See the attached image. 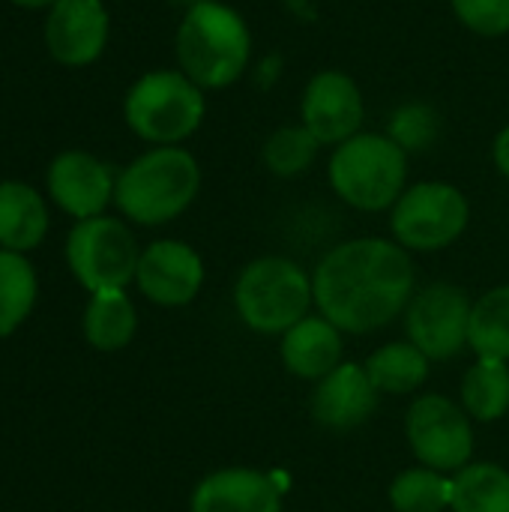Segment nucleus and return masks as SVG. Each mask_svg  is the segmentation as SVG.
Segmentation results:
<instances>
[{
  "label": "nucleus",
  "instance_id": "nucleus-1",
  "mask_svg": "<svg viewBox=\"0 0 509 512\" xmlns=\"http://www.w3.org/2000/svg\"><path fill=\"white\" fill-rule=\"evenodd\" d=\"M417 273L396 240L354 237L333 246L312 273L315 309L351 336L384 330L405 315Z\"/></svg>",
  "mask_w": 509,
  "mask_h": 512
},
{
  "label": "nucleus",
  "instance_id": "nucleus-8",
  "mask_svg": "<svg viewBox=\"0 0 509 512\" xmlns=\"http://www.w3.org/2000/svg\"><path fill=\"white\" fill-rule=\"evenodd\" d=\"M138 243L132 231L111 216L81 219L66 240V261L75 279L90 291H123L138 270Z\"/></svg>",
  "mask_w": 509,
  "mask_h": 512
},
{
  "label": "nucleus",
  "instance_id": "nucleus-21",
  "mask_svg": "<svg viewBox=\"0 0 509 512\" xmlns=\"http://www.w3.org/2000/svg\"><path fill=\"white\" fill-rule=\"evenodd\" d=\"M459 405L477 423H498L509 411V363L480 360L465 372Z\"/></svg>",
  "mask_w": 509,
  "mask_h": 512
},
{
  "label": "nucleus",
  "instance_id": "nucleus-24",
  "mask_svg": "<svg viewBox=\"0 0 509 512\" xmlns=\"http://www.w3.org/2000/svg\"><path fill=\"white\" fill-rule=\"evenodd\" d=\"M393 512H444L453 504V477L432 468H408L387 489Z\"/></svg>",
  "mask_w": 509,
  "mask_h": 512
},
{
  "label": "nucleus",
  "instance_id": "nucleus-7",
  "mask_svg": "<svg viewBox=\"0 0 509 512\" xmlns=\"http://www.w3.org/2000/svg\"><path fill=\"white\" fill-rule=\"evenodd\" d=\"M471 222L465 192L447 180H423L402 192L390 210L393 240L408 252H438L453 246Z\"/></svg>",
  "mask_w": 509,
  "mask_h": 512
},
{
  "label": "nucleus",
  "instance_id": "nucleus-17",
  "mask_svg": "<svg viewBox=\"0 0 509 512\" xmlns=\"http://www.w3.org/2000/svg\"><path fill=\"white\" fill-rule=\"evenodd\" d=\"M342 348L339 327H333L324 315H306L288 333H282L279 357L294 378L318 384L336 366H342Z\"/></svg>",
  "mask_w": 509,
  "mask_h": 512
},
{
  "label": "nucleus",
  "instance_id": "nucleus-18",
  "mask_svg": "<svg viewBox=\"0 0 509 512\" xmlns=\"http://www.w3.org/2000/svg\"><path fill=\"white\" fill-rule=\"evenodd\" d=\"M48 228V213L36 189L27 183H0V246L24 252L39 246Z\"/></svg>",
  "mask_w": 509,
  "mask_h": 512
},
{
  "label": "nucleus",
  "instance_id": "nucleus-6",
  "mask_svg": "<svg viewBox=\"0 0 509 512\" xmlns=\"http://www.w3.org/2000/svg\"><path fill=\"white\" fill-rule=\"evenodd\" d=\"M204 90L177 69H156L141 75L123 102L129 129L156 147L186 141L204 120Z\"/></svg>",
  "mask_w": 509,
  "mask_h": 512
},
{
  "label": "nucleus",
  "instance_id": "nucleus-28",
  "mask_svg": "<svg viewBox=\"0 0 509 512\" xmlns=\"http://www.w3.org/2000/svg\"><path fill=\"white\" fill-rule=\"evenodd\" d=\"M456 18L477 36L495 39L509 33V0H450Z\"/></svg>",
  "mask_w": 509,
  "mask_h": 512
},
{
  "label": "nucleus",
  "instance_id": "nucleus-22",
  "mask_svg": "<svg viewBox=\"0 0 509 512\" xmlns=\"http://www.w3.org/2000/svg\"><path fill=\"white\" fill-rule=\"evenodd\" d=\"M453 512H509V471L498 462H471L453 474Z\"/></svg>",
  "mask_w": 509,
  "mask_h": 512
},
{
  "label": "nucleus",
  "instance_id": "nucleus-15",
  "mask_svg": "<svg viewBox=\"0 0 509 512\" xmlns=\"http://www.w3.org/2000/svg\"><path fill=\"white\" fill-rule=\"evenodd\" d=\"M192 512H282V486L255 468H222L207 474L189 501Z\"/></svg>",
  "mask_w": 509,
  "mask_h": 512
},
{
  "label": "nucleus",
  "instance_id": "nucleus-3",
  "mask_svg": "<svg viewBox=\"0 0 509 512\" xmlns=\"http://www.w3.org/2000/svg\"><path fill=\"white\" fill-rule=\"evenodd\" d=\"M330 189L354 210L384 213L408 189V153L381 132H357L330 153Z\"/></svg>",
  "mask_w": 509,
  "mask_h": 512
},
{
  "label": "nucleus",
  "instance_id": "nucleus-9",
  "mask_svg": "<svg viewBox=\"0 0 509 512\" xmlns=\"http://www.w3.org/2000/svg\"><path fill=\"white\" fill-rule=\"evenodd\" d=\"M405 438L423 468L456 474L474 462V426L459 402L441 393L417 396L405 414Z\"/></svg>",
  "mask_w": 509,
  "mask_h": 512
},
{
  "label": "nucleus",
  "instance_id": "nucleus-2",
  "mask_svg": "<svg viewBox=\"0 0 509 512\" xmlns=\"http://www.w3.org/2000/svg\"><path fill=\"white\" fill-rule=\"evenodd\" d=\"M252 54V33L243 15L219 0H195L177 27V60L201 90L234 84Z\"/></svg>",
  "mask_w": 509,
  "mask_h": 512
},
{
  "label": "nucleus",
  "instance_id": "nucleus-13",
  "mask_svg": "<svg viewBox=\"0 0 509 512\" xmlns=\"http://www.w3.org/2000/svg\"><path fill=\"white\" fill-rule=\"evenodd\" d=\"M45 42L57 63H93L108 42V12L102 0H57L45 21Z\"/></svg>",
  "mask_w": 509,
  "mask_h": 512
},
{
  "label": "nucleus",
  "instance_id": "nucleus-23",
  "mask_svg": "<svg viewBox=\"0 0 509 512\" xmlns=\"http://www.w3.org/2000/svg\"><path fill=\"white\" fill-rule=\"evenodd\" d=\"M468 348L480 360L509 363V285H498L474 300L468 324Z\"/></svg>",
  "mask_w": 509,
  "mask_h": 512
},
{
  "label": "nucleus",
  "instance_id": "nucleus-30",
  "mask_svg": "<svg viewBox=\"0 0 509 512\" xmlns=\"http://www.w3.org/2000/svg\"><path fill=\"white\" fill-rule=\"evenodd\" d=\"M12 3H18V6H30V9H36V6H54L57 0H12Z\"/></svg>",
  "mask_w": 509,
  "mask_h": 512
},
{
  "label": "nucleus",
  "instance_id": "nucleus-5",
  "mask_svg": "<svg viewBox=\"0 0 509 512\" xmlns=\"http://www.w3.org/2000/svg\"><path fill=\"white\" fill-rule=\"evenodd\" d=\"M315 306L312 273L285 255H261L243 267L234 282V309L240 321L261 336H282Z\"/></svg>",
  "mask_w": 509,
  "mask_h": 512
},
{
  "label": "nucleus",
  "instance_id": "nucleus-11",
  "mask_svg": "<svg viewBox=\"0 0 509 512\" xmlns=\"http://www.w3.org/2000/svg\"><path fill=\"white\" fill-rule=\"evenodd\" d=\"M363 93L360 84L342 69H321L309 78L300 99V123L321 147H339L363 132Z\"/></svg>",
  "mask_w": 509,
  "mask_h": 512
},
{
  "label": "nucleus",
  "instance_id": "nucleus-25",
  "mask_svg": "<svg viewBox=\"0 0 509 512\" xmlns=\"http://www.w3.org/2000/svg\"><path fill=\"white\" fill-rule=\"evenodd\" d=\"M36 303V273L21 252H0V336L21 327Z\"/></svg>",
  "mask_w": 509,
  "mask_h": 512
},
{
  "label": "nucleus",
  "instance_id": "nucleus-16",
  "mask_svg": "<svg viewBox=\"0 0 509 512\" xmlns=\"http://www.w3.org/2000/svg\"><path fill=\"white\" fill-rule=\"evenodd\" d=\"M114 186L117 180H111L108 165H102L96 156L81 153V150H69L57 156L48 171L51 198L75 219L99 216L108 207Z\"/></svg>",
  "mask_w": 509,
  "mask_h": 512
},
{
  "label": "nucleus",
  "instance_id": "nucleus-20",
  "mask_svg": "<svg viewBox=\"0 0 509 512\" xmlns=\"http://www.w3.org/2000/svg\"><path fill=\"white\" fill-rule=\"evenodd\" d=\"M138 315L126 291H99L84 309V336L96 351H120L132 342Z\"/></svg>",
  "mask_w": 509,
  "mask_h": 512
},
{
  "label": "nucleus",
  "instance_id": "nucleus-29",
  "mask_svg": "<svg viewBox=\"0 0 509 512\" xmlns=\"http://www.w3.org/2000/svg\"><path fill=\"white\" fill-rule=\"evenodd\" d=\"M492 159H495V168L509 180V123L495 135V144H492Z\"/></svg>",
  "mask_w": 509,
  "mask_h": 512
},
{
  "label": "nucleus",
  "instance_id": "nucleus-4",
  "mask_svg": "<svg viewBox=\"0 0 509 512\" xmlns=\"http://www.w3.org/2000/svg\"><path fill=\"white\" fill-rule=\"evenodd\" d=\"M201 189V168L183 147H156L123 168L114 201L138 225H165L189 210Z\"/></svg>",
  "mask_w": 509,
  "mask_h": 512
},
{
  "label": "nucleus",
  "instance_id": "nucleus-26",
  "mask_svg": "<svg viewBox=\"0 0 509 512\" xmlns=\"http://www.w3.org/2000/svg\"><path fill=\"white\" fill-rule=\"evenodd\" d=\"M318 147L321 144L300 123V126H282V129H276L264 141L261 156H264L267 171H273L276 177H297V174L309 171V165L318 156Z\"/></svg>",
  "mask_w": 509,
  "mask_h": 512
},
{
  "label": "nucleus",
  "instance_id": "nucleus-10",
  "mask_svg": "<svg viewBox=\"0 0 509 512\" xmlns=\"http://www.w3.org/2000/svg\"><path fill=\"white\" fill-rule=\"evenodd\" d=\"M471 309L474 300L468 297L465 288L453 282H432L414 291L405 309L408 342L417 345L432 363L459 357L468 348Z\"/></svg>",
  "mask_w": 509,
  "mask_h": 512
},
{
  "label": "nucleus",
  "instance_id": "nucleus-27",
  "mask_svg": "<svg viewBox=\"0 0 509 512\" xmlns=\"http://www.w3.org/2000/svg\"><path fill=\"white\" fill-rule=\"evenodd\" d=\"M387 135L405 153L426 150L435 141V135H438V114L429 105H423V102H408V105L393 111Z\"/></svg>",
  "mask_w": 509,
  "mask_h": 512
},
{
  "label": "nucleus",
  "instance_id": "nucleus-12",
  "mask_svg": "<svg viewBox=\"0 0 509 512\" xmlns=\"http://www.w3.org/2000/svg\"><path fill=\"white\" fill-rule=\"evenodd\" d=\"M135 282L156 306H186L204 285V261L183 240H156L138 258Z\"/></svg>",
  "mask_w": 509,
  "mask_h": 512
},
{
  "label": "nucleus",
  "instance_id": "nucleus-14",
  "mask_svg": "<svg viewBox=\"0 0 509 512\" xmlns=\"http://www.w3.org/2000/svg\"><path fill=\"white\" fill-rule=\"evenodd\" d=\"M381 393L372 387L360 363H342L312 390L309 408L318 426L330 432H351L378 411Z\"/></svg>",
  "mask_w": 509,
  "mask_h": 512
},
{
  "label": "nucleus",
  "instance_id": "nucleus-19",
  "mask_svg": "<svg viewBox=\"0 0 509 512\" xmlns=\"http://www.w3.org/2000/svg\"><path fill=\"white\" fill-rule=\"evenodd\" d=\"M363 369L381 396H408L426 384L432 360L411 342H390L372 351Z\"/></svg>",
  "mask_w": 509,
  "mask_h": 512
}]
</instances>
